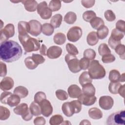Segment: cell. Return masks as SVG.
Returning a JSON list of instances; mask_svg holds the SVG:
<instances>
[{
  "instance_id": "cell-60",
  "label": "cell",
  "mask_w": 125,
  "mask_h": 125,
  "mask_svg": "<svg viewBox=\"0 0 125 125\" xmlns=\"http://www.w3.org/2000/svg\"><path fill=\"white\" fill-rule=\"evenodd\" d=\"M125 84L121 85L118 90V93L120 94V96H121L123 98H124L125 97Z\"/></svg>"
},
{
  "instance_id": "cell-44",
  "label": "cell",
  "mask_w": 125,
  "mask_h": 125,
  "mask_svg": "<svg viewBox=\"0 0 125 125\" xmlns=\"http://www.w3.org/2000/svg\"><path fill=\"white\" fill-rule=\"evenodd\" d=\"M66 49L69 54L76 56L79 54V51L77 48L72 43H67L66 45Z\"/></svg>"
},
{
  "instance_id": "cell-27",
  "label": "cell",
  "mask_w": 125,
  "mask_h": 125,
  "mask_svg": "<svg viewBox=\"0 0 125 125\" xmlns=\"http://www.w3.org/2000/svg\"><path fill=\"white\" fill-rule=\"evenodd\" d=\"M92 27L95 29L98 30L100 27L104 25V22L103 20L100 18L96 17L93 19L90 22Z\"/></svg>"
},
{
  "instance_id": "cell-32",
  "label": "cell",
  "mask_w": 125,
  "mask_h": 125,
  "mask_svg": "<svg viewBox=\"0 0 125 125\" xmlns=\"http://www.w3.org/2000/svg\"><path fill=\"white\" fill-rule=\"evenodd\" d=\"M96 33L99 39L104 40L107 36L109 33V30L107 26L104 25L98 29Z\"/></svg>"
},
{
  "instance_id": "cell-23",
  "label": "cell",
  "mask_w": 125,
  "mask_h": 125,
  "mask_svg": "<svg viewBox=\"0 0 125 125\" xmlns=\"http://www.w3.org/2000/svg\"><path fill=\"white\" fill-rule=\"evenodd\" d=\"M82 92L83 93L90 96H94L95 94V88L92 83H87L82 86Z\"/></svg>"
},
{
  "instance_id": "cell-16",
  "label": "cell",
  "mask_w": 125,
  "mask_h": 125,
  "mask_svg": "<svg viewBox=\"0 0 125 125\" xmlns=\"http://www.w3.org/2000/svg\"><path fill=\"white\" fill-rule=\"evenodd\" d=\"M62 110L63 113L68 117L73 116L75 113L74 108L71 102L64 103L62 106Z\"/></svg>"
},
{
  "instance_id": "cell-31",
  "label": "cell",
  "mask_w": 125,
  "mask_h": 125,
  "mask_svg": "<svg viewBox=\"0 0 125 125\" xmlns=\"http://www.w3.org/2000/svg\"><path fill=\"white\" fill-rule=\"evenodd\" d=\"M53 41L56 44L62 45L64 44L66 41V36L62 33H57L53 37Z\"/></svg>"
},
{
  "instance_id": "cell-29",
  "label": "cell",
  "mask_w": 125,
  "mask_h": 125,
  "mask_svg": "<svg viewBox=\"0 0 125 125\" xmlns=\"http://www.w3.org/2000/svg\"><path fill=\"white\" fill-rule=\"evenodd\" d=\"M29 109L31 113L34 116H38L42 114L41 107L39 104L34 101L31 103L29 106Z\"/></svg>"
},
{
  "instance_id": "cell-57",
  "label": "cell",
  "mask_w": 125,
  "mask_h": 125,
  "mask_svg": "<svg viewBox=\"0 0 125 125\" xmlns=\"http://www.w3.org/2000/svg\"><path fill=\"white\" fill-rule=\"evenodd\" d=\"M0 77H5L7 74V66L5 63L1 62H0Z\"/></svg>"
},
{
  "instance_id": "cell-54",
  "label": "cell",
  "mask_w": 125,
  "mask_h": 125,
  "mask_svg": "<svg viewBox=\"0 0 125 125\" xmlns=\"http://www.w3.org/2000/svg\"><path fill=\"white\" fill-rule=\"evenodd\" d=\"M108 43L112 49H115L117 45L121 44V41H117L110 37L108 40Z\"/></svg>"
},
{
  "instance_id": "cell-40",
  "label": "cell",
  "mask_w": 125,
  "mask_h": 125,
  "mask_svg": "<svg viewBox=\"0 0 125 125\" xmlns=\"http://www.w3.org/2000/svg\"><path fill=\"white\" fill-rule=\"evenodd\" d=\"M98 52L100 56H104L106 54H110L111 51L106 43L101 44L98 47Z\"/></svg>"
},
{
  "instance_id": "cell-25",
  "label": "cell",
  "mask_w": 125,
  "mask_h": 125,
  "mask_svg": "<svg viewBox=\"0 0 125 125\" xmlns=\"http://www.w3.org/2000/svg\"><path fill=\"white\" fill-rule=\"evenodd\" d=\"M79 82L80 84L83 86L87 83H91L92 79L90 77L87 71H84L80 76Z\"/></svg>"
},
{
  "instance_id": "cell-5",
  "label": "cell",
  "mask_w": 125,
  "mask_h": 125,
  "mask_svg": "<svg viewBox=\"0 0 125 125\" xmlns=\"http://www.w3.org/2000/svg\"><path fill=\"white\" fill-rule=\"evenodd\" d=\"M65 61L68 65L69 69L71 72L74 73H78L81 70L79 60L77 58L76 56L67 54L65 56Z\"/></svg>"
},
{
  "instance_id": "cell-7",
  "label": "cell",
  "mask_w": 125,
  "mask_h": 125,
  "mask_svg": "<svg viewBox=\"0 0 125 125\" xmlns=\"http://www.w3.org/2000/svg\"><path fill=\"white\" fill-rule=\"evenodd\" d=\"M15 34V27L12 23H8L5 25L3 29L0 30V43L13 37Z\"/></svg>"
},
{
  "instance_id": "cell-1",
  "label": "cell",
  "mask_w": 125,
  "mask_h": 125,
  "mask_svg": "<svg viewBox=\"0 0 125 125\" xmlns=\"http://www.w3.org/2000/svg\"><path fill=\"white\" fill-rule=\"evenodd\" d=\"M22 54V48L17 42L7 40L0 43V56L2 61L12 62L19 60Z\"/></svg>"
},
{
  "instance_id": "cell-62",
  "label": "cell",
  "mask_w": 125,
  "mask_h": 125,
  "mask_svg": "<svg viewBox=\"0 0 125 125\" xmlns=\"http://www.w3.org/2000/svg\"><path fill=\"white\" fill-rule=\"evenodd\" d=\"M125 73H123L121 75H120V79H119V82H125Z\"/></svg>"
},
{
  "instance_id": "cell-61",
  "label": "cell",
  "mask_w": 125,
  "mask_h": 125,
  "mask_svg": "<svg viewBox=\"0 0 125 125\" xmlns=\"http://www.w3.org/2000/svg\"><path fill=\"white\" fill-rule=\"evenodd\" d=\"M91 125V123L87 120H83L80 123V125Z\"/></svg>"
},
{
  "instance_id": "cell-50",
  "label": "cell",
  "mask_w": 125,
  "mask_h": 125,
  "mask_svg": "<svg viewBox=\"0 0 125 125\" xmlns=\"http://www.w3.org/2000/svg\"><path fill=\"white\" fill-rule=\"evenodd\" d=\"M115 60V56L111 54V53L104 55L102 56V62L105 63L112 62Z\"/></svg>"
},
{
  "instance_id": "cell-19",
  "label": "cell",
  "mask_w": 125,
  "mask_h": 125,
  "mask_svg": "<svg viewBox=\"0 0 125 125\" xmlns=\"http://www.w3.org/2000/svg\"><path fill=\"white\" fill-rule=\"evenodd\" d=\"M89 116L95 120H98L101 119L103 117V113L102 111L97 107H92L88 110Z\"/></svg>"
},
{
  "instance_id": "cell-49",
  "label": "cell",
  "mask_w": 125,
  "mask_h": 125,
  "mask_svg": "<svg viewBox=\"0 0 125 125\" xmlns=\"http://www.w3.org/2000/svg\"><path fill=\"white\" fill-rule=\"evenodd\" d=\"M32 58L34 61L38 64L43 63L45 62V58L43 57L42 55H40L38 54H32Z\"/></svg>"
},
{
  "instance_id": "cell-58",
  "label": "cell",
  "mask_w": 125,
  "mask_h": 125,
  "mask_svg": "<svg viewBox=\"0 0 125 125\" xmlns=\"http://www.w3.org/2000/svg\"><path fill=\"white\" fill-rule=\"evenodd\" d=\"M22 119L26 121H29L30 120H31V119L33 117V114L31 113V112H30V110L29 108L28 110L23 115L21 116Z\"/></svg>"
},
{
  "instance_id": "cell-22",
  "label": "cell",
  "mask_w": 125,
  "mask_h": 125,
  "mask_svg": "<svg viewBox=\"0 0 125 125\" xmlns=\"http://www.w3.org/2000/svg\"><path fill=\"white\" fill-rule=\"evenodd\" d=\"M21 102V98L15 94H11L8 97L7 101V104L10 107H14L18 105Z\"/></svg>"
},
{
  "instance_id": "cell-15",
  "label": "cell",
  "mask_w": 125,
  "mask_h": 125,
  "mask_svg": "<svg viewBox=\"0 0 125 125\" xmlns=\"http://www.w3.org/2000/svg\"><path fill=\"white\" fill-rule=\"evenodd\" d=\"M68 94L70 98H78L82 93V90L80 87L76 84L70 85L67 89Z\"/></svg>"
},
{
  "instance_id": "cell-41",
  "label": "cell",
  "mask_w": 125,
  "mask_h": 125,
  "mask_svg": "<svg viewBox=\"0 0 125 125\" xmlns=\"http://www.w3.org/2000/svg\"><path fill=\"white\" fill-rule=\"evenodd\" d=\"M96 17V13L92 11L88 10L85 11L83 14V20L86 22H90V21Z\"/></svg>"
},
{
  "instance_id": "cell-11",
  "label": "cell",
  "mask_w": 125,
  "mask_h": 125,
  "mask_svg": "<svg viewBox=\"0 0 125 125\" xmlns=\"http://www.w3.org/2000/svg\"><path fill=\"white\" fill-rule=\"evenodd\" d=\"M39 105L41 107V113L45 117H49L53 112V107L51 103L47 100L45 99L42 101Z\"/></svg>"
},
{
  "instance_id": "cell-10",
  "label": "cell",
  "mask_w": 125,
  "mask_h": 125,
  "mask_svg": "<svg viewBox=\"0 0 125 125\" xmlns=\"http://www.w3.org/2000/svg\"><path fill=\"white\" fill-rule=\"evenodd\" d=\"M30 30L29 33L33 36L37 37L42 32V25L41 22L36 20H32L28 22Z\"/></svg>"
},
{
  "instance_id": "cell-59",
  "label": "cell",
  "mask_w": 125,
  "mask_h": 125,
  "mask_svg": "<svg viewBox=\"0 0 125 125\" xmlns=\"http://www.w3.org/2000/svg\"><path fill=\"white\" fill-rule=\"evenodd\" d=\"M40 52L41 54L42 55V56H46V53H47V47L46 46V45L44 44H42L41 46L40 47Z\"/></svg>"
},
{
  "instance_id": "cell-45",
  "label": "cell",
  "mask_w": 125,
  "mask_h": 125,
  "mask_svg": "<svg viewBox=\"0 0 125 125\" xmlns=\"http://www.w3.org/2000/svg\"><path fill=\"white\" fill-rule=\"evenodd\" d=\"M57 98L61 101H64L68 99V94L66 92L62 89L57 90L55 92Z\"/></svg>"
},
{
  "instance_id": "cell-53",
  "label": "cell",
  "mask_w": 125,
  "mask_h": 125,
  "mask_svg": "<svg viewBox=\"0 0 125 125\" xmlns=\"http://www.w3.org/2000/svg\"><path fill=\"white\" fill-rule=\"evenodd\" d=\"M12 94L10 92L4 91L0 95V102L2 104H7V101L9 96Z\"/></svg>"
},
{
  "instance_id": "cell-30",
  "label": "cell",
  "mask_w": 125,
  "mask_h": 125,
  "mask_svg": "<svg viewBox=\"0 0 125 125\" xmlns=\"http://www.w3.org/2000/svg\"><path fill=\"white\" fill-rule=\"evenodd\" d=\"M77 20L76 14L72 11L67 12L64 16V21L69 24H73Z\"/></svg>"
},
{
  "instance_id": "cell-37",
  "label": "cell",
  "mask_w": 125,
  "mask_h": 125,
  "mask_svg": "<svg viewBox=\"0 0 125 125\" xmlns=\"http://www.w3.org/2000/svg\"><path fill=\"white\" fill-rule=\"evenodd\" d=\"M26 67L29 69L33 70L37 68L38 65L34 61L32 57H28L26 58L24 61Z\"/></svg>"
},
{
  "instance_id": "cell-6",
  "label": "cell",
  "mask_w": 125,
  "mask_h": 125,
  "mask_svg": "<svg viewBox=\"0 0 125 125\" xmlns=\"http://www.w3.org/2000/svg\"><path fill=\"white\" fill-rule=\"evenodd\" d=\"M37 13L40 15L41 18L43 20H47L51 18L52 11L48 7L46 1H43L38 5Z\"/></svg>"
},
{
  "instance_id": "cell-13",
  "label": "cell",
  "mask_w": 125,
  "mask_h": 125,
  "mask_svg": "<svg viewBox=\"0 0 125 125\" xmlns=\"http://www.w3.org/2000/svg\"><path fill=\"white\" fill-rule=\"evenodd\" d=\"M62 53V49L58 46H52L47 49L46 55L51 59H55L61 56Z\"/></svg>"
},
{
  "instance_id": "cell-39",
  "label": "cell",
  "mask_w": 125,
  "mask_h": 125,
  "mask_svg": "<svg viewBox=\"0 0 125 125\" xmlns=\"http://www.w3.org/2000/svg\"><path fill=\"white\" fill-rule=\"evenodd\" d=\"M10 115L9 110L6 107L1 105L0 106V120H5L9 118Z\"/></svg>"
},
{
  "instance_id": "cell-17",
  "label": "cell",
  "mask_w": 125,
  "mask_h": 125,
  "mask_svg": "<svg viewBox=\"0 0 125 125\" xmlns=\"http://www.w3.org/2000/svg\"><path fill=\"white\" fill-rule=\"evenodd\" d=\"M19 35L23 36L27 35L29 32L30 26L28 22L25 21H20L18 24Z\"/></svg>"
},
{
  "instance_id": "cell-42",
  "label": "cell",
  "mask_w": 125,
  "mask_h": 125,
  "mask_svg": "<svg viewBox=\"0 0 125 125\" xmlns=\"http://www.w3.org/2000/svg\"><path fill=\"white\" fill-rule=\"evenodd\" d=\"M96 55V52L93 49L90 48L85 49L83 52V57L89 60H93L95 58Z\"/></svg>"
},
{
  "instance_id": "cell-51",
  "label": "cell",
  "mask_w": 125,
  "mask_h": 125,
  "mask_svg": "<svg viewBox=\"0 0 125 125\" xmlns=\"http://www.w3.org/2000/svg\"><path fill=\"white\" fill-rule=\"evenodd\" d=\"M71 103L73 105L75 113H79L82 110V104L79 100H73L71 102Z\"/></svg>"
},
{
  "instance_id": "cell-33",
  "label": "cell",
  "mask_w": 125,
  "mask_h": 125,
  "mask_svg": "<svg viewBox=\"0 0 125 125\" xmlns=\"http://www.w3.org/2000/svg\"><path fill=\"white\" fill-rule=\"evenodd\" d=\"M63 122V117L60 114L52 116L49 119V124L51 125H59Z\"/></svg>"
},
{
  "instance_id": "cell-47",
  "label": "cell",
  "mask_w": 125,
  "mask_h": 125,
  "mask_svg": "<svg viewBox=\"0 0 125 125\" xmlns=\"http://www.w3.org/2000/svg\"><path fill=\"white\" fill-rule=\"evenodd\" d=\"M104 16L106 21H113L116 19V16L111 10H107L104 13Z\"/></svg>"
},
{
  "instance_id": "cell-52",
  "label": "cell",
  "mask_w": 125,
  "mask_h": 125,
  "mask_svg": "<svg viewBox=\"0 0 125 125\" xmlns=\"http://www.w3.org/2000/svg\"><path fill=\"white\" fill-rule=\"evenodd\" d=\"M116 28L125 34V21L120 20L116 23Z\"/></svg>"
},
{
  "instance_id": "cell-35",
  "label": "cell",
  "mask_w": 125,
  "mask_h": 125,
  "mask_svg": "<svg viewBox=\"0 0 125 125\" xmlns=\"http://www.w3.org/2000/svg\"><path fill=\"white\" fill-rule=\"evenodd\" d=\"M122 84L119 82H111L108 86V90L109 92L113 94H117L118 90Z\"/></svg>"
},
{
  "instance_id": "cell-46",
  "label": "cell",
  "mask_w": 125,
  "mask_h": 125,
  "mask_svg": "<svg viewBox=\"0 0 125 125\" xmlns=\"http://www.w3.org/2000/svg\"><path fill=\"white\" fill-rule=\"evenodd\" d=\"M46 96L44 92L42 91H39L37 92L34 95V102L38 104H40L42 101L46 99Z\"/></svg>"
},
{
  "instance_id": "cell-14",
  "label": "cell",
  "mask_w": 125,
  "mask_h": 125,
  "mask_svg": "<svg viewBox=\"0 0 125 125\" xmlns=\"http://www.w3.org/2000/svg\"><path fill=\"white\" fill-rule=\"evenodd\" d=\"M14 84V83L12 78L10 77H6L0 82V88L2 91H8L13 87Z\"/></svg>"
},
{
  "instance_id": "cell-48",
  "label": "cell",
  "mask_w": 125,
  "mask_h": 125,
  "mask_svg": "<svg viewBox=\"0 0 125 125\" xmlns=\"http://www.w3.org/2000/svg\"><path fill=\"white\" fill-rule=\"evenodd\" d=\"M79 64L81 69L86 70L89 67L90 64V60L84 57L82 58L79 61Z\"/></svg>"
},
{
  "instance_id": "cell-3",
  "label": "cell",
  "mask_w": 125,
  "mask_h": 125,
  "mask_svg": "<svg viewBox=\"0 0 125 125\" xmlns=\"http://www.w3.org/2000/svg\"><path fill=\"white\" fill-rule=\"evenodd\" d=\"M88 69V74L92 79H101L106 75L104 68L96 60H93L90 62Z\"/></svg>"
},
{
  "instance_id": "cell-38",
  "label": "cell",
  "mask_w": 125,
  "mask_h": 125,
  "mask_svg": "<svg viewBox=\"0 0 125 125\" xmlns=\"http://www.w3.org/2000/svg\"><path fill=\"white\" fill-rule=\"evenodd\" d=\"M48 7L52 11H57L61 9V1L58 0H51L49 3Z\"/></svg>"
},
{
  "instance_id": "cell-34",
  "label": "cell",
  "mask_w": 125,
  "mask_h": 125,
  "mask_svg": "<svg viewBox=\"0 0 125 125\" xmlns=\"http://www.w3.org/2000/svg\"><path fill=\"white\" fill-rule=\"evenodd\" d=\"M120 75V73L118 70L116 69H112L109 72L108 79L111 82H119Z\"/></svg>"
},
{
  "instance_id": "cell-20",
  "label": "cell",
  "mask_w": 125,
  "mask_h": 125,
  "mask_svg": "<svg viewBox=\"0 0 125 125\" xmlns=\"http://www.w3.org/2000/svg\"><path fill=\"white\" fill-rule=\"evenodd\" d=\"M86 41L88 44L90 46L96 45L99 42V38L97 33L95 31L89 33L86 37Z\"/></svg>"
},
{
  "instance_id": "cell-18",
  "label": "cell",
  "mask_w": 125,
  "mask_h": 125,
  "mask_svg": "<svg viewBox=\"0 0 125 125\" xmlns=\"http://www.w3.org/2000/svg\"><path fill=\"white\" fill-rule=\"evenodd\" d=\"M24 5L25 10L28 12H33L37 9L38 3L34 0H27L21 1Z\"/></svg>"
},
{
  "instance_id": "cell-9",
  "label": "cell",
  "mask_w": 125,
  "mask_h": 125,
  "mask_svg": "<svg viewBox=\"0 0 125 125\" xmlns=\"http://www.w3.org/2000/svg\"><path fill=\"white\" fill-rule=\"evenodd\" d=\"M99 104L103 109L108 110L112 107L114 104V100L109 96H103L99 99Z\"/></svg>"
},
{
  "instance_id": "cell-36",
  "label": "cell",
  "mask_w": 125,
  "mask_h": 125,
  "mask_svg": "<svg viewBox=\"0 0 125 125\" xmlns=\"http://www.w3.org/2000/svg\"><path fill=\"white\" fill-rule=\"evenodd\" d=\"M125 34L116 28H114L112 30L110 37L117 41H121L124 38Z\"/></svg>"
},
{
  "instance_id": "cell-2",
  "label": "cell",
  "mask_w": 125,
  "mask_h": 125,
  "mask_svg": "<svg viewBox=\"0 0 125 125\" xmlns=\"http://www.w3.org/2000/svg\"><path fill=\"white\" fill-rule=\"evenodd\" d=\"M19 41L27 53L37 51L40 48V43L36 39L31 37L28 34L18 36Z\"/></svg>"
},
{
  "instance_id": "cell-55",
  "label": "cell",
  "mask_w": 125,
  "mask_h": 125,
  "mask_svg": "<svg viewBox=\"0 0 125 125\" xmlns=\"http://www.w3.org/2000/svg\"><path fill=\"white\" fill-rule=\"evenodd\" d=\"M45 122V119L42 116L37 117L34 120V124L36 125H44Z\"/></svg>"
},
{
  "instance_id": "cell-8",
  "label": "cell",
  "mask_w": 125,
  "mask_h": 125,
  "mask_svg": "<svg viewBox=\"0 0 125 125\" xmlns=\"http://www.w3.org/2000/svg\"><path fill=\"white\" fill-rule=\"evenodd\" d=\"M82 34L83 31L81 28L74 26L69 29L67 33V38L70 42H76L81 38Z\"/></svg>"
},
{
  "instance_id": "cell-4",
  "label": "cell",
  "mask_w": 125,
  "mask_h": 125,
  "mask_svg": "<svg viewBox=\"0 0 125 125\" xmlns=\"http://www.w3.org/2000/svg\"><path fill=\"white\" fill-rule=\"evenodd\" d=\"M125 111L122 110L113 113L109 116L106 124L108 125H125Z\"/></svg>"
},
{
  "instance_id": "cell-43",
  "label": "cell",
  "mask_w": 125,
  "mask_h": 125,
  "mask_svg": "<svg viewBox=\"0 0 125 125\" xmlns=\"http://www.w3.org/2000/svg\"><path fill=\"white\" fill-rule=\"evenodd\" d=\"M115 52L120 56V58L125 60V46L124 44H120L117 45L114 49Z\"/></svg>"
},
{
  "instance_id": "cell-12",
  "label": "cell",
  "mask_w": 125,
  "mask_h": 125,
  "mask_svg": "<svg viewBox=\"0 0 125 125\" xmlns=\"http://www.w3.org/2000/svg\"><path fill=\"white\" fill-rule=\"evenodd\" d=\"M78 99L82 104L86 106H90L94 104L97 100V98L94 95H87L83 93L79 96Z\"/></svg>"
},
{
  "instance_id": "cell-56",
  "label": "cell",
  "mask_w": 125,
  "mask_h": 125,
  "mask_svg": "<svg viewBox=\"0 0 125 125\" xmlns=\"http://www.w3.org/2000/svg\"><path fill=\"white\" fill-rule=\"evenodd\" d=\"M95 1L94 0H82L81 3L83 6L86 8H89L92 7L95 4Z\"/></svg>"
},
{
  "instance_id": "cell-24",
  "label": "cell",
  "mask_w": 125,
  "mask_h": 125,
  "mask_svg": "<svg viewBox=\"0 0 125 125\" xmlns=\"http://www.w3.org/2000/svg\"><path fill=\"white\" fill-rule=\"evenodd\" d=\"M28 109V105L26 103H21L17 105L16 107L14 108L13 111L16 114L22 116L24 114Z\"/></svg>"
},
{
  "instance_id": "cell-26",
  "label": "cell",
  "mask_w": 125,
  "mask_h": 125,
  "mask_svg": "<svg viewBox=\"0 0 125 125\" xmlns=\"http://www.w3.org/2000/svg\"><path fill=\"white\" fill-rule=\"evenodd\" d=\"M62 21V16L60 14H56L51 18L50 24L54 28H57L60 26Z\"/></svg>"
},
{
  "instance_id": "cell-21",
  "label": "cell",
  "mask_w": 125,
  "mask_h": 125,
  "mask_svg": "<svg viewBox=\"0 0 125 125\" xmlns=\"http://www.w3.org/2000/svg\"><path fill=\"white\" fill-rule=\"evenodd\" d=\"M14 94L19 96L21 98H24L28 95V90L23 86H18L14 90Z\"/></svg>"
},
{
  "instance_id": "cell-28",
  "label": "cell",
  "mask_w": 125,
  "mask_h": 125,
  "mask_svg": "<svg viewBox=\"0 0 125 125\" xmlns=\"http://www.w3.org/2000/svg\"><path fill=\"white\" fill-rule=\"evenodd\" d=\"M54 30L53 26L49 23H44L42 25V32L45 35L49 36L53 34Z\"/></svg>"
}]
</instances>
